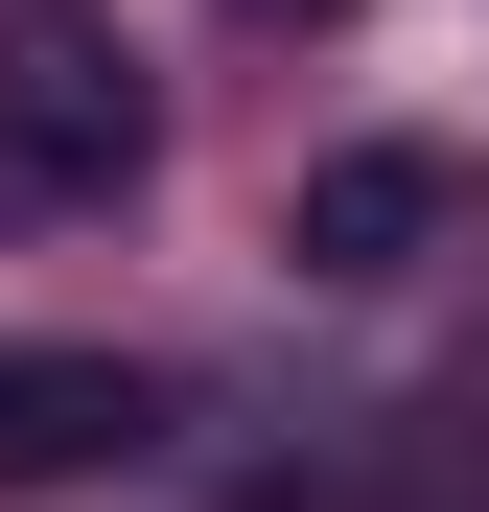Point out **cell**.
<instances>
[{
    "label": "cell",
    "mask_w": 489,
    "mask_h": 512,
    "mask_svg": "<svg viewBox=\"0 0 489 512\" xmlns=\"http://www.w3.org/2000/svg\"><path fill=\"white\" fill-rule=\"evenodd\" d=\"M233 24H350V0H233Z\"/></svg>",
    "instance_id": "cell-4"
},
{
    "label": "cell",
    "mask_w": 489,
    "mask_h": 512,
    "mask_svg": "<svg viewBox=\"0 0 489 512\" xmlns=\"http://www.w3.org/2000/svg\"><path fill=\"white\" fill-rule=\"evenodd\" d=\"M163 163V94L117 47V0H0V233H70Z\"/></svg>",
    "instance_id": "cell-1"
},
{
    "label": "cell",
    "mask_w": 489,
    "mask_h": 512,
    "mask_svg": "<svg viewBox=\"0 0 489 512\" xmlns=\"http://www.w3.org/2000/svg\"><path fill=\"white\" fill-rule=\"evenodd\" d=\"M443 233H466V163L443 140H326L280 187V256H303V280H420Z\"/></svg>",
    "instance_id": "cell-2"
},
{
    "label": "cell",
    "mask_w": 489,
    "mask_h": 512,
    "mask_svg": "<svg viewBox=\"0 0 489 512\" xmlns=\"http://www.w3.org/2000/svg\"><path fill=\"white\" fill-rule=\"evenodd\" d=\"M163 443V373L140 350H0V489H94Z\"/></svg>",
    "instance_id": "cell-3"
}]
</instances>
